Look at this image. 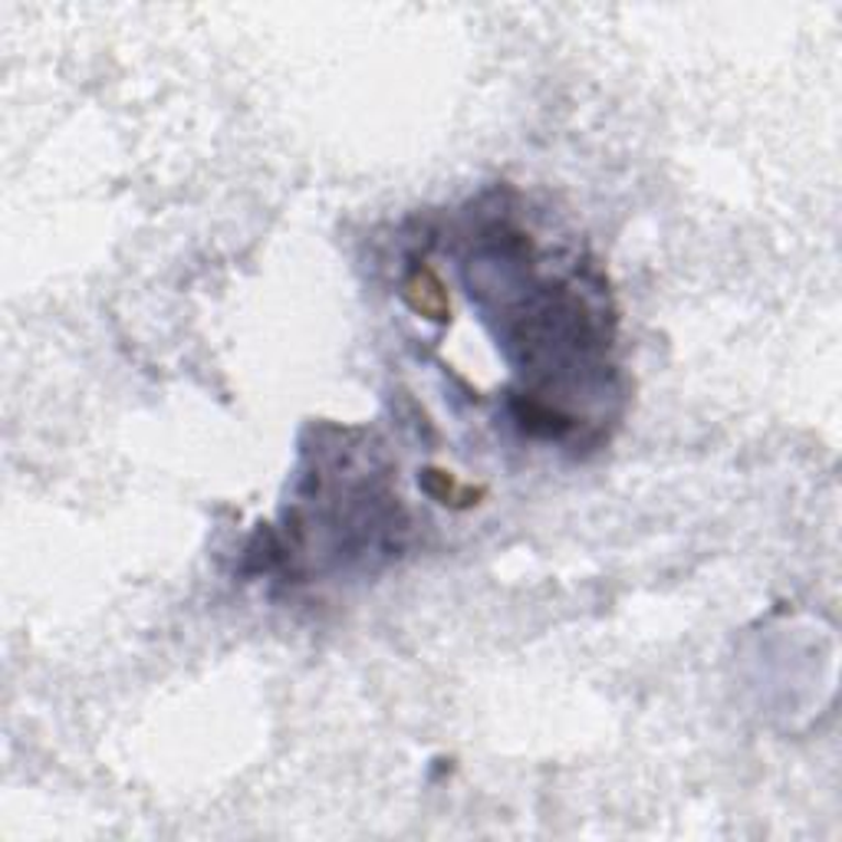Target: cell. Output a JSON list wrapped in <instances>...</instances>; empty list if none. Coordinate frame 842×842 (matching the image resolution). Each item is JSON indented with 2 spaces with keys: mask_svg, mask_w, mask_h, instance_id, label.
<instances>
[{
  "mask_svg": "<svg viewBox=\"0 0 842 842\" xmlns=\"http://www.w3.org/2000/svg\"><path fill=\"white\" fill-rule=\"evenodd\" d=\"M425 481H428V491L435 494V501H438V504H451V507H458V501H464V504H478V501H474V497H478V491H474V487L458 484L448 471H425Z\"/></svg>",
  "mask_w": 842,
  "mask_h": 842,
  "instance_id": "2",
  "label": "cell"
},
{
  "mask_svg": "<svg viewBox=\"0 0 842 842\" xmlns=\"http://www.w3.org/2000/svg\"><path fill=\"white\" fill-rule=\"evenodd\" d=\"M405 300H408V306H412L418 316H425V319H435V323L451 319V300H448V293H445V283H441V277H438L431 267H425V263L408 273V280H405Z\"/></svg>",
  "mask_w": 842,
  "mask_h": 842,
  "instance_id": "1",
  "label": "cell"
}]
</instances>
